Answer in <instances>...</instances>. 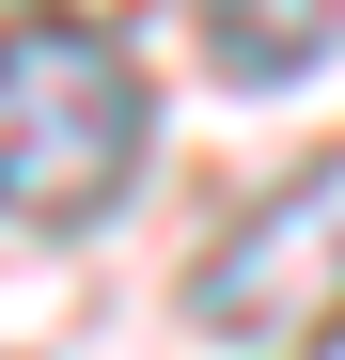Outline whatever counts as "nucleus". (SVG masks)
Listing matches in <instances>:
<instances>
[{
    "mask_svg": "<svg viewBox=\"0 0 345 360\" xmlns=\"http://www.w3.org/2000/svg\"><path fill=\"white\" fill-rule=\"evenodd\" d=\"M204 47H220V79H299L314 47H330V0H204Z\"/></svg>",
    "mask_w": 345,
    "mask_h": 360,
    "instance_id": "nucleus-3",
    "label": "nucleus"
},
{
    "mask_svg": "<svg viewBox=\"0 0 345 360\" xmlns=\"http://www.w3.org/2000/svg\"><path fill=\"white\" fill-rule=\"evenodd\" d=\"M142 172V63L63 0H16L0 32V204L16 235H79Z\"/></svg>",
    "mask_w": 345,
    "mask_h": 360,
    "instance_id": "nucleus-1",
    "label": "nucleus"
},
{
    "mask_svg": "<svg viewBox=\"0 0 345 360\" xmlns=\"http://www.w3.org/2000/svg\"><path fill=\"white\" fill-rule=\"evenodd\" d=\"M189 314H204L220 345H314V329L345 314V157L314 172V188H282L236 251L189 282Z\"/></svg>",
    "mask_w": 345,
    "mask_h": 360,
    "instance_id": "nucleus-2",
    "label": "nucleus"
}]
</instances>
